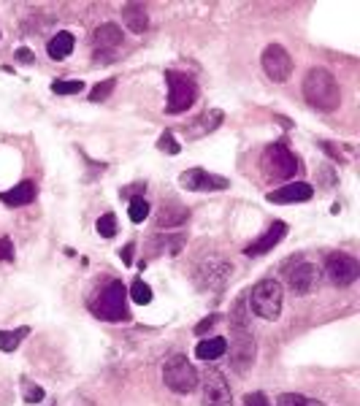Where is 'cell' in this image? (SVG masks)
Here are the masks:
<instances>
[{"label":"cell","instance_id":"4","mask_svg":"<svg viewBox=\"0 0 360 406\" xmlns=\"http://www.w3.org/2000/svg\"><path fill=\"white\" fill-rule=\"evenodd\" d=\"M163 382L165 387H171L174 392H192L198 387V371L195 365L187 360L185 355H171L165 363H163Z\"/></svg>","mask_w":360,"mask_h":406},{"label":"cell","instance_id":"5","mask_svg":"<svg viewBox=\"0 0 360 406\" xmlns=\"http://www.w3.org/2000/svg\"><path fill=\"white\" fill-rule=\"evenodd\" d=\"M165 84H168V114H182L195 103L198 98V84L195 79H190L187 73L179 71H165Z\"/></svg>","mask_w":360,"mask_h":406},{"label":"cell","instance_id":"18","mask_svg":"<svg viewBox=\"0 0 360 406\" xmlns=\"http://www.w3.org/2000/svg\"><path fill=\"white\" fill-rule=\"evenodd\" d=\"M36 195H38L36 184L33 182H22V184H16L14 189L0 192V201L6 203V206H27V203L36 201Z\"/></svg>","mask_w":360,"mask_h":406},{"label":"cell","instance_id":"1","mask_svg":"<svg viewBox=\"0 0 360 406\" xmlns=\"http://www.w3.org/2000/svg\"><path fill=\"white\" fill-rule=\"evenodd\" d=\"M304 98L312 108H317L322 114H331L341 103V90H339V81L334 79L331 71L312 68L304 79Z\"/></svg>","mask_w":360,"mask_h":406},{"label":"cell","instance_id":"23","mask_svg":"<svg viewBox=\"0 0 360 406\" xmlns=\"http://www.w3.org/2000/svg\"><path fill=\"white\" fill-rule=\"evenodd\" d=\"M30 336V328H16V330H0V352L19 350V344Z\"/></svg>","mask_w":360,"mask_h":406},{"label":"cell","instance_id":"10","mask_svg":"<svg viewBox=\"0 0 360 406\" xmlns=\"http://www.w3.org/2000/svg\"><path fill=\"white\" fill-rule=\"evenodd\" d=\"M203 406H233V392L227 379L217 368H206L203 374Z\"/></svg>","mask_w":360,"mask_h":406},{"label":"cell","instance_id":"2","mask_svg":"<svg viewBox=\"0 0 360 406\" xmlns=\"http://www.w3.org/2000/svg\"><path fill=\"white\" fill-rule=\"evenodd\" d=\"M90 311H93L95 317H101V320H106V323H122V320H128L130 314H128V290H125V284L122 282H108L98 296L90 301Z\"/></svg>","mask_w":360,"mask_h":406},{"label":"cell","instance_id":"32","mask_svg":"<svg viewBox=\"0 0 360 406\" xmlns=\"http://www.w3.org/2000/svg\"><path fill=\"white\" fill-rule=\"evenodd\" d=\"M220 320H222L220 314H212V317H206V320H200V323L195 325V336H203L206 330H212V328H214V325H217V323H220Z\"/></svg>","mask_w":360,"mask_h":406},{"label":"cell","instance_id":"34","mask_svg":"<svg viewBox=\"0 0 360 406\" xmlns=\"http://www.w3.org/2000/svg\"><path fill=\"white\" fill-rule=\"evenodd\" d=\"M244 406H271L266 398V392H247L244 395Z\"/></svg>","mask_w":360,"mask_h":406},{"label":"cell","instance_id":"8","mask_svg":"<svg viewBox=\"0 0 360 406\" xmlns=\"http://www.w3.org/2000/svg\"><path fill=\"white\" fill-rule=\"evenodd\" d=\"M260 63H263V71L271 81H287L293 73V57L282 43H268L263 49Z\"/></svg>","mask_w":360,"mask_h":406},{"label":"cell","instance_id":"31","mask_svg":"<svg viewBox=\"0 0 360 406\" xmlns=\"http://www.w3.org/2000/svg\"><path fill=\"white\" fill-rule=\"evenodd\" d=\"M41 401H43V387L25 379V404H41Z\"/></svg>","mask_w":360,"mask_h":406},{"label":"cell","instance_id":"24","mask_svg":"<svg viewBox=\"0 0 360 406\" xmlns=\"http://www.w3.org/2000/svg\"><path fill=\"white\" fill-rule=\"evenodd\" d=\"M130 301H135L138 306H147V303H152V287H149L144 279H135L133 284H130Z\"/></svg>","mask_w":360,"mask_h":406},{"label":"cell","instance_id":"25","mask_svg":"<svg viewBox=\"0 0 360 406\" xmlns=\"http://www.w3.org/2000/svg\"><path fill=\"white\" fill-rule=\"evenodd\" d=\"M128 214H130V222H144L149 217V203L144 201V195H135V198H130V206H128Z\"/></svg>","mask_w":360,"mask_h":406},{"label":"cell","instance_id":"28","mask_svg":"<svg viewBox=\"0 0 360 406\" xmlns=\"http://www.w3.org/2000/svg\"><path fill=\"white\" fill-rule=\"evenodd\" d=\"M114 87H117V79H106V81H101V84H95L93 90H90V100H93V103L106 100L108 95L114 93Z\"/></svg>","mask_w":360,"mask_h":406},{"label":"cell","instance_id":"20","mask_svg":"<svg viewBox=\"0 0 360 406\" xmlns=\"http://www.w3.org/2000/svg\"><path fill=\"white\" fill-rule=\"evenodd\" d=\"M73 46H76V38H73V33L63 30V33L52 36V41L46 43V52H49V57H52V60H66L68 54L73 52Z\"/></svg>","mask_w":360,"mask_h":406},{"label":"cell","instance_id":"14","mask_svg":"<svg viewBox=\"0 0 360 406\" xmlns=\"http://www.w3.org/2000/svg\"><path fill=\"white\" fill-rule=\"evenodd\" d=\"M266 198L268 203H279V206H284V203H304L314 198V187L307 184V182H293V184H284V187L268 192Z\"/></svg>","mask_w":360,"mask_h":406},{"label":"cell","instance_id":"6","mask_svg":"<svg viewBox=\"0 0 360 406\" xmlns=\"http://www.w3.org/2000/svg\"><path fill=\"white\" fill-rule=\"evenodd\" d=\"M263 171L268 174V179H293L295 171H298V157H295L290 147L284 144V141H277V144H268L266 152H263Z\"/></svg>","mask_w":360,"mask_h":406},{"label":"cell","instance_id":"29","mask_svg":"<svg viewBox=\"0 0 360 406\" xmlns=\"http://www.w3.org/2000/svg\"><path fill=\"white\" fill-rule=\"evenodd\" d=\"M95 228H98V233H101L103 239L117 236V217H114V214H101V219L95 222Z\"/></svg>","mask_w":360,"mask_h":406},{"label":"cell","instance_id":"16","mask_svg":"<svg viewBox=\"0 0 360 406\" xmlns=\"http://www.w3.org/2000/svg\"><path fill=\"white\" fill-rule=\"evenodd\" d=\"M122 22H125V27H128L130 33H144L149 27L147 9H144L141 3H125V9H122Z\"/></svg>","mask_w":360,"mask_h":406},{"label":"cell","instance_id":"30","mask_svg":"<svg viewBox=\"0 0 360 406\" xmlns=\"http://www.w3.org/2000/svg\"><path fill=\"white\" fill-rule=\"evenodd\" d=\"M158 149L165 152V155H179V152H182V144L176 141L174 133H163L160 138H158Z\"/></svg>","mask_w":360,"mask_h":406},{"label":"cell","instance_id":"7","mask_svg":"<svg viewBox=\"0 0 360 406\" xmlns=\"http://www.w3.org/2000/svg\"><path fill=\"white\" fill-rule=\"evenodd\" d=\"M230 363H233V368L239 374H244L254 363V338L247 330V325L233 323V333H230Z\"/></svg>","mask_w":360,"mask_h":406},{"label":"cell","instance_id":"9","mask_svg":"<svg viewBox=\"0 0 360 406\" xmlns=\"http://www.w3.org/2000/svg\"><path fill=\"white\" fill-rule=\"evenodd\" d=\"M325 274H328V279H331L336 287H347V284H352L360 276L358 257L347 255V252H334V255H328Z\"/></svg>","mask_w":360,"mask_h":406},{"label":"cell","instance_id":"11","mask_svg":"<svg viewBox=\"0 0 360 406\" xmlns=\"http://www.w3.org/2000/svg\"><path fill=\"white\" fill-rule=\"evenodd\" d=\"M179 184L190 192H214V189H227L230 187V182H227L225 176H217V174H209V171H203V168H190L185 174L179 176Z\"/></svg>","mask_w":360,"mask_h":406},{"label":"cell","instance_id":"3","mask_svg":"<svg viewBox=\"0 0 360 406\" xmlns=\"http://www.w3.org/2000/svg\"><path fill=\"white\" fill-rule=\"evenodd\" d=\"M282 284L277 279H260L250 293V309L260 317V320H277L282 314Z\"/></svg>","mask_w":360,"mask_h":406},{"label":"cell","instance_id":"22","mask_svg":"<svg viewBox=\"0 0 360 406\" xmlns=\"http://www.w3.org/2000/svg\"><path fill=\"white\" fill-rule=\"evenodd\" d=\"M95 43L101 46V49H117L122 43V30L120 25H114V22H106V25H101L95 30Z\"/></svg>","mask_w":360,"mask_h":406},{"label":"cell","instance_id":"17","mask_svg":"<svg viewBox=\"0 0 360 406\" xmlns=\"http://www.w3.org/2000/svg\"><path fill=\"white\" fill-rule=\"evenodd\" d=\"M187 219H190V209L179 206V203H163L155 222H158V228H176Z\"/></svg>","mask_w":360,"mask_h":406},{"label":"cell","instance_id":"21","mask_svg":"<svg viewBox=\"0 0 360 406\" xmlns=\"http://www.w3.org/2000/svg\"><path fill=\"white\" fill-rule=\"evenodd\" d=\"M227 352V341L222 336H212L203 338L198 347H195V358L198 360H217Z\"/></svg>","mask_w":360,"mask_h":406},{"label":"cell","instance_id":"12","mask_svg":"<svg viewBox=\"0 0 360 406\" xmlns=\"http://www.w3.org/2000/svg\"><path fill=\"white\" fill-rule=\"evenodd\" d=\"M284 236H287V222H282V219H277L271 228L257 239L254 244H250L247 249H244V255L247 257H257V255H268L277 244H282L284 241Z\"/></svg>","mask_w":360,"mask_h":406},{"label":"cell","instance_id":"35","mask_svg":"<svg viewBox=\"0 0 360 406\" xmlns=\"http://www.w3.org/2000/svg\"><path fill=\"white\" fill-rule=\"evenodd\" d=\"M16 60L25 63V66H33V63H36V54L30 52L27 46H19V49H16Z\"/></svg>","mask_w":360,"mask_h":406},{"label":"cell","instance_id":"19","mask_svg":"<svg viewBox=\"0 0 360 406\" xmlns=\"http://www.w3.org/2000/svg\"><path fill=\"white\" fill-rule=\"evenodd\" d=\"M203 269H206V276H209V282H203V287H214V290H220L227 276H230V271H233L225 260H217V257L206 260Z\"/></svg>","mask_w":360,"mask_h":406},{"label":"cell","instance_id":"13","mask_svg":"<svg viewBox=\"0 0 360 406\" xmlns=\"http://www.w3.org/2000/svg\"><path fill=\"white\" fill-rule=\"evenodd\" d=\"M320 282V269L314 263H301L290 271V290L295 296H309Z\"/></svg>","mask_w":360,"mask_h":406},{"label":"cell","instance_id":"15","mask_svg":"<svg viewBox=\"0 0 360 406\" xmlns=\"http://www.w3.org/2000/svg\"><path fill=\"white\" fill-rule=\"evenodd\" d=\"M222 120H225V114H222V108H206L200 117H195V120L187 125V138L190 141H195V138H203V135L214 133L220 125H222Z\"/></svg>","mask_w":360,"mask_h":406},{"label":"cell","instance_id":"37","mask_svg":"<svg viewBox=\"0 0 360 406\" xmlns=\"http://www.w3.org/2000/svg\"><path fill=\"white\" fill-rule=\"evenodd\" d=\"M320 147L325 149V152H328L331 157H336V160H344V155L339 152V147H336V144H328V141H320Z\"/></svg>","mask_w":360,"mask_h":406},{"label":"cell","instance_id":"36","mask_svg":"<svg viewBox=\"0 0 360 406\" xmlns=\"http://www.w3.org/2000/svg\"><path fill=\"white\" fill-rule=\"evenodd\" d=\"M133 249H135V244H128L125 249H120V257L125 266H133Z\"/></svg>","mask_w":360,"mask_h":406},{"label":"cell","instance_id":"27","mask_svg":"<svg viewBox=\"0 0 360 406\" xmlns=\"http://www.w3.org/2000/svg\"><path fill=\"white\" fill-rule=\"evenodd\" d=\"M277 406H322L320 401H312L301 392H282L277 398Z\"/></svg>","mask_w":360,"mask_h":406},{"label":"cell","instance_id":"26","mask_svg":"<svg viewBox=\"0 0 360 406\" xmlns=\"http://www.w3.org/2000/svg\"><path fill=\"white\" fill-rule=\"evenodd\" d=\"M84 90V81L81 79H57L52 81V93L54 95H79Z\"/></svg>","mask_w":360,"mask_h":406},{"label":"cell","instance_id":"38","mask_svg":"<svg viewBox=\"0 0 360 406\" xmlns=\"http://www.w3.org/2000/svg\"><path fill=\"white\" fill-rule=\"evenodd\" d=\"M135 189H144V184H133V187H122V189H120V198H128V201H130V198H135Z\"/></svg>","mask_w":360,"mask_h":406},{"label":"cell","instance_id":"33","mask_svg":"<svg viewBox=\"0 0 360 406\" xmlns=\"http://www.w3.org/2000/svg\"><path fill=\"white\" fill-rule=\"evenodd\" d=\"M3 260H14V241L9 236H0V263Z\"/></svg>","mask_w":360,"mask_h":406}]
</instances>
